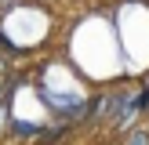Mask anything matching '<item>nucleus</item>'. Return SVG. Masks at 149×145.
Wrapping results in <instances>:
<instances>
[{"mask_svg": "<svg viewBox=\"0 0 149 145\" xmlns=\"http://www.w3.org/2000/svg\"><path fill=\"white\" fill-rule=\"evenodd\" d=\"M149 94H142V98H131V94H116V98H109V105H113V123L116 127H127V120L138 113V105H146Z\"/></svg>", "mask_w": 149, "mask_h": 145, "instance_id": "nucleus-1", "label": "nucleus"}, {"mask_svg": "<svg viewBox=\"0 0 149 145\" xmlns=\"http://www.w3.org/2000/svg\"><path fill=\"white\" fill-rule=\"evenodd\" d=\"M44 102H47L51 109H58V113H73V116L84 109V98H80V94H55V91H44Z\"/></svg>", "mask_w": 149, "mask_h": 145, "instance_id": "nucleus-2", "label": "nucleus"}, {"mask_svg": "<svg viewBox=\"0 0 149 145\" xmlns=\"http://www.w3.org/2000/svg\"><path fill=\"white\" fill-rule=\"evenodd\" d=\"M15 130H18V134H40V127H36V123H15Z\"/></svg>", "mask_w": 149, "mask_h": 145, "instance_id": "nucleus-3", "label": "nucleus"}, {"mask_svg": "<svg viewBox=\"0 0 149 145\" xmlns=\"http://www.w3.org/2000/svg\"><path fill=\"white\" fill-rule=\"evenodd\" d=\"M127 145H149V134L146 130H135V134H131V142Z\"/></svg>", "mask_w": 149, "mask_h": 145, "instance_id": "nucleus-4", "label": "nucleus"}]
</instances>
